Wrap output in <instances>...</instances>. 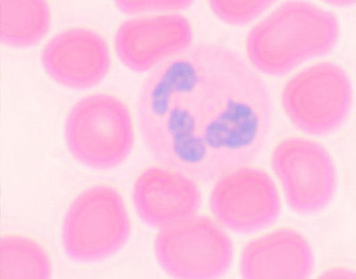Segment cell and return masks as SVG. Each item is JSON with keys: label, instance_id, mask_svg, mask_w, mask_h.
<instances>
[{"label": "cell", "instance_id": "obj_1", "mask_svg": "<svg viewBox=\"0 0 356 279\" xmlns=\"http://www.w3.org/2000/svg\"><path fill=\"white\" fill-rule=\"evenodd\" d=\"M273 117L271 92L259 72L217 43H197L161 63L138 99L149 154L203 183L255 160Z\"/></svg>", "mask_w": 356, "mask_h": 279}, {"label": "cell", "instance_id": "obj_2", "mask_svg": "<svg viewBox=\"0 0 356 279\" xmlns=\"http://www.w3.org/2000/svg\"><path fill=\"white\" fill-rule=\"evenodd\" d=\"M339 33L332 12L310 3H285L251 29L246 39L248 59L261 74H287L307 60L332 51Z\"/></svg>", "mask_w": 356, "mask_h": 279}, {"label": "cell", "instance_id": "obj_3", "mask_svg": "<svg viewBox=\"0 0 356 279\" xmlns=\"http://www.w3.org/2000/svg\"><path fill=\"white\" fill-rule=\"evenodd\" d=\"M65 137L72 157L93 170H110L128 159L135 143L131 112L120 97L95 93L81 98L66 117Z\"/></svg>", "mask_w": 356, "mask_h": 279}, {"label": "cell", "instance_id": "obj_4", "mask_svg": "<svg viewBox=\"0 0 356 279\" xmlns=\"http://www.w3.org/2000/svg\"><path fill=\"white\" fill-rule=\"evenodd\" d=\"M131 231V218L119 190L97 184L79 193L67 209L63 250L74 262L104 261L125 246Z\"/></svg>", "mask_w": 356, "mask_h": 279}, {"label": "cell", "instance_id": "obj_5", "mask_svg": "<svg viewBox=\"0 0 356 279\" xmlns=\"http://www.w3.org/2000/svg\"><path fill=\"white\" fill-rule=\"evenodd\" d=\"M281 103L289 120L300 131L314 136L330 134L344 125L350 113V78L336 63H314L286 82Z\"/></svg>", "mask_w": 356, "mask_h": 279}, {"label": "cell", "instance_id": "obj_6", "mask_svg": "<svg viewBox=\"0 0 356 279\" xmlns=\"http://www.w3.org/2000/svg\"><path fill=\"white\" fill-rule=\"evenodd\" d=\"M234 253L230 237L205 215H193L161 228L154 241L159 264L176 278L222 277L231 268Z\"/></svg>", "mask_w": 356, "mask_h": 279}, {"label": "cell", "instance_id": "obj_7", "mask_svg": "<svg viewBox=\"0 0 356 279\" xmlns=\"http://www.w3.org/2000/svg\"><path fill=\"white\" fill-rule=\"evenodd\" d=\"M271 164L291 210L316 214L332 202L337 188L336 167L319 143L300 137L285 138L273 148Z\"/></svg>", "mask_w": 356, "mask_h": 279}, {"label": "cell", "instance_id": "obj_8", "mask_svg": "<svg viewBox=\"0 0 356 279\" xmlns=\"http://www.w3.org/2000/svg\"><path fill=\"white\" fill-rule=\"evenodd\" d=\"M209 208L219 223L240 234L271 226L282 211L272 177L265 170L246 166L218 177L209 196Z\"/></svg>", "mask_w": 356, "mask_h": 279}, {"label": "cell", "instance_id": "obj_9", "mask_svg": "<svg viewBox=\"0 0 356 279\" xmlns=\"http://www.w3.org/2000/svg\"><path fill=\"white\" fill-rule=\"evenodd\" d=\"M193 39L192 24L184 15H148L120 24L114 36V49L126 67L146 72L188 49Z\"/></svg>", "mask_w": 356, "mask_h": 279}, {"label": "cell", "instance_id": "obj_10", "mask_svg": "<svg viewBox=\"0 0 356 279\" xmlns=\"http://www.w3.org/2000/svg\"><path fill=\"white\" fill-rule=\"evenodd\" d=\"M41 65L52 80L72 90H88L109 72V45L99 33L87 27L66 29L44 45Z\"/></svg>", "mask_w": 356, "mask_h": 279}, {"label": "cell", "instance_id": "obj_11", "mask_svg": "<svg viewBox=\"0 0 356 279\" xmlns=\"http://www.w3.org/2000/svg\"><path fill=\"white\" fill-rule=\"evenodd\" d=\"M132 201L140 220L149 227L164 228L193 216L202 204L195 179L166 166H150L138 174Z\"/></svg>", "mask_w": 356, "mask_h": 279}, {"label": "cell", "instance_id": "obj_12", "mask_svg": "<svg viewBox=\"0 0 356 279\" xmlns=\"http://www.w3.org/2000/svg\"><path fill=\"white\" fill-rule=\"evenodd\" d=\"M313 250L306 237L292 228H279L250 241L241 255V277L307 278L314 271Z\"/></svg>", "mask_w": 356, "mask_h": 279}, {"label": "cell", "instance_id": "obj_13", "mask_svg": "<svg viewBox=\"0 0 356 279\" xmlns=\"http://www.w3.org/2000/svg\"><path fill=\"white\" fill-rule=\"evenodd\" d=\"M1 40L6 46L39 43L52 24L50 6L42 0H1Z\"/></svg>", "mask_w": 356, "mask_h": 279}, {"label": "cell", "instance_id": "obj_14", "mask_svg": "<svg viewBox=\"0 0 356 279\" xmlns=\"http://www.w3.org/2000/svg\"><path fill=\"white\" fill-rule=\"evenodd\" d=\"M2 279L49 278L53 273L52 260L38 241L22 234H6L0 243Z\"/></svg>", "mask_w": 356, "mask_h": 279}, {"label": "cell", "instance_id": "obj_15", "mask_svg": "<svg viewBox=\"0 0 356 279\" xmlns=\"http://www.w3.org/2000/svg\"><path fill=\"white\" fill-rule=\"evenodd\" d=\"M272 4V1H211L209 8L224 23L244 25L255 20Z\"/></svg>", "mask_w": 356, "mask_h": 279}, {"label": "cell", "instance_id": "obj_16", "mask_svg": "<svg viewBox=\"0 0 356 279\" xmlns=\"http://www.w3.org/2000/svg\"><path fill=\"white\" fill-rule=\"evenodd\" d=\"M118 8L125 13H141L145 11H168L179 10L193 4L192 1H117Z\"/></svg>", "mask_w": 356, "mask_h": 279}, {"label": "cell", "instance_id": "obj_17", "mask_svg": "<svg viewBox=\"0 0 356 279\" xmlns=\"http://www.w3.org/2000/svg\"><path fill=\"white\" fill-rule=\"evenodd\" d=\"M350 274V272L346 271H342V269H336V271H330L329 272H327L325 274L327 278H330V276H348Z\"/></svg>", "mask_w": 356, "mask_h": 279}]
</instances>
